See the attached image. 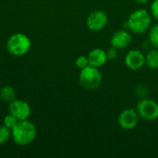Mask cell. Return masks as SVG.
I'll return each mask as SVG.
<instances>
[{"mask_svg":"<svg viewBox=\"0 0 158 158\" xmlns=\"http://www.w3.org/2000/svg\"><path fill=\"white\" fill-rule=\"evenodd\" d=\"M11 130L14 142L21 146L31 143L36 137L35 126L27 119L19 120Z\"/></svg>","mask_w":158,"mask_h":158,"instance_id":"cell-1","label":"cell"},{"mask_svg":"<svg viewBox=\"0 0 158 158\" xmlns=\"http://www.w3.org/2000/svg\"><path fill=\"white\" fill-rule=\"evenodd\" d=\"M151 21V14L146 9L141 8L130 15L126 27L135 34H143L150 29Z\"/></svg>","mask_w":158,"mask_h":158,"instance_id":"cell-2","label":"cell"},{"mask_svg":"<svg viewBox=\"0 0 158 158\" xmlns=\"http://www.w3.org/2000/svg\"><path fill=\"white\" fill-rule=\"evenodd\" d=\"M79 80L82 87L88 90H94L98 88L102 83V74L98 68L89 65L86 68L81 69Z\"/></svg>","mask_w":158,"mask_h":158,"instance_id":"cell-3","label":"cell"},{"mask_svg":"<svg viewBox=\"0 0 158 158\" xmlns=\"http://www.w3.org/2000/svg\"><path fill=\"white\" fill-rule=\"evenodd\" d=\"M6 47L10 54L18 56H23L29 52L31 48V41L25 34L16 33L9 37Z\"/></svg>","mask_w":158,"mask_h":158,"instance_id":"cell-4","label":"cell"},{"mask_svg":"<svg viewBox=\"0 0 158 158\" xmlns=\"http://www.w3.org/2000/svg\"><path fill=\"white\" fill-rule=\"evenodd\" d=\"M136 108L139 116L144 120L153 121L158 118V104L153 99L143 98L140 100Z\"/></svg>","mask_w":158,"mask_h":158,"instance_id":"cell-5","label":"cell"},{"mask_svg":"<svg viewBox=\"0 0 158 158\" xmlns=\"http://www.w3.org/2000/svg\"><path fill=\"white\" fill-rule=\"evenodd\" d=\"M138 119H139V114L137 110L132 108H128L123 110L119 114L118 121L121 129L125 131H131L137 126Z\"/></svg>","mask_w":158,"mask_h":158,"instance_id":"cell-6","label":"cell"},{"mask_svg":"<svg viewBox=\"0 0 158 158\" xmlns=\"http://www.w3.org/2000/svg\"><path fill=\"white\" fill-rule=\"evenodd\" d=\"M108 21L107 15L103 10H95L92 12L87 18V27L93 31H99L103 30Z\"/></svg>","mask_w":158,"mask_h":158,"instance_id":"cell-7","label":"cell"},{"mask_svg":"<svg viewBox=\"0 0 158 158\" xmlns=\"http://www.w3.org/2000/svg\"><path fill=\"white\" fill-rule=\"evenodd\" d=\"M9 113L14 116L18 120H25L31 115V108L26 102L20 100H14L10 103Z\"/></svg>","mask_w":158,"mask_h":158,"instance_id":"cell-8","label":"cell"},{"mask_svg":"<svg viewBox=\"0 0 158 158\" xmlns=\"http://www.w3.org/2000/svg\"><path fill=\"white\" fill-rule=\"evenodd\" d=\"M125 64L131 70H138L145 64V56L139 50H131L125 56Z\"/></svg>","mask_w":158,"mask_h":158,"instance_id":"cell-9","label":"cell"},{"mask_svg":"<svg viewBox=\"0 0 158 158\" xmlns=\"http://www.w3.org/2000/svg\"><path fill=\"white\" fill-rule=\"evenodd\" d=\"M131 35L126 30H118L117 31L110 39L111 46L117 49H125L131 43Z\"/></svg>","mask_w":158,"mask_h":158,"instance_id":"cell-10","label":"cell"},{"mask_svg":"<svg viewBox=\"0 0 158 158\" xmlns=\"http://www.w3.org/2000/svg\"><path fill=\"white\" fill-rule=\"evenodd\" d=\"M88 60H89V65L99 69L103 67L107 61L106 52L100 48H94L89 53Z\"/></svg>","mask_w":158,"mask_h":158,"instance_id":"cell-11","label":"cell"},{"mask_svg":"<svg viewBox=\"0 0 158 158\" xmlns=\"http://www.w3.org/2000/svg\"><path fill=\"white\" fill-rule=\"evenodd\" d=\"M145 64L151 69H158V49L151 50L145 56Z\"/></svg>","mask_w":158,"mask_h":158,"instance_id":"cell-12","label":"cell"},{"mask_svg":"<svg viewBox=\"0 0 158 158\" xmlns=\"http://www.w3.org/2000/svg\"><path fill=\"white\" fill-rule=\"evenodd\" d=\"M1 98L6 102H13L15 99V91L10 86H5L1 90Z\"/></svg>","mask_w":158,"mask_h":158,"instance_id":"cell-13","label":"cell"},{"mask_svg":"<svg viewBox=\"0 0 158 158\" xmlns=\"http://www.w3.org/2000/svg\"><path fill=\"white\" fill-rule=\"evenodd\" d=\"M148 36L150 43L158 49V23L150 27Z\"/></svg>","mask_w":158,"mask_h":158,"instance_id":"cell-14","label":"cell"},{"mask_svg":"<svg viewBox=\"0 0 158 158\" xmlns=\"http://www.w3.org/2000/svg\"><path fill=\"white\" fill-rule=\"evenodd\" d=\"M10 137V131L6 126H0V144L5 143Z\"/></svg>","mask_w":158,"mask_h":158,"instance_id":"cell-15","label":"cell"},{"mask_svg":"<svg viewBox=\"0 0 158 158\" xmlns=\"http://www.w3.org/2000/svg\"><path fill=\"white\" fill-rule=\"evenodd\" d=\"M18 121L19 120L14 116H12L10 114V115H7V116L5 117V118H4V125L6 126L8 129H12L17 124Z\"/></svg>","mask_w":158,"mask_h":158,"instance_id":"cell-16","label":"cell"},{"mask_svg":"<svg viewBox=\"0 0 158 158\" xmlns=\"http://www.w3.org/2000/svg\"><path fill=\"white\" fill-rule=\"evenodd\" d=\"M76 66L82 69L84 68H86L87 66H89V60H88V56H81L76 59Z\"/></svg>","mask_w":158,"mask_h":158,"instance_id":"cell-17","label":"cell"},{"mask_svg":"<svg viewBox=\"0 0 158 158\" xmlns=\"http://www.w3.org/2000/svg\"><path fill=\"white\" fill-rule=\"evenodd\" d=\"M118 55V49L111 46L107 51H106V56L107 59H116Z\"/></svg>","mask_w":158,"mask_h":158,"instance_id":"cell-18","label":"cell"},{"mask_svg":"<svg viewBox=\"0 0 158 158\" xmlns=\"http://www.w3.org/2000/svg\"><path fill=\"white\" fill-rule=\"evenodd\" d=\"M151 15L158 21V0H155L151 5Z\"/></svg>","mask_w":158,"mask_h":158,"instance_id":"cell-19","label":"cell"},{"mask_svg":"<svg viewBox=\"0 0 158 158\" xmlns=\"http://www.w3.org/2000/svg\"><path fill=\"white\" fill-rule=\"evenodd\" d=\"M134 1H136L139 4H146L149 0H134Z\"/></svg>","mask_w":158,"mask_h":158,"instance_id":"cell-20","label":"cell"}]
</instances>
